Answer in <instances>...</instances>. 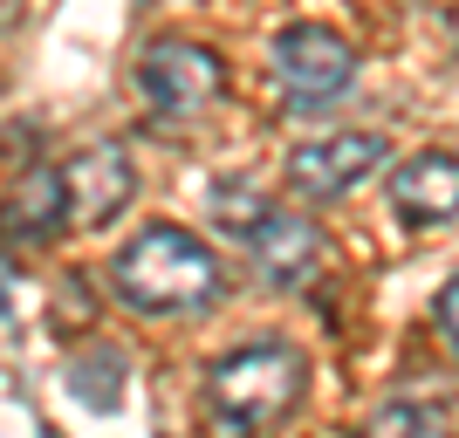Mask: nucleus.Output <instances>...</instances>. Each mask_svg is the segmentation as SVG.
Returning a JSON list of instances; mask_svg holds the SVG:
<instances>
[{"instance_id":"f257e3e1","label":"nucleus","mask_w":459,"mask_h":438,"mask_svg":"<svg viewBox=\"0 0 459 438\" xmlns=\"http://www.w3.org/2000/svg\"><path fill=\"white\" fill-rule=\"evenodd\" d=\"M110 295L137 315H192L220 295V261L186 227H137L110 261Z\"/></svg>"},{"instance_id":"f03ea898","label":"nucleus","mask_w":459,"mask_h":438,"mask_svg":"<svg viewBox=\"0 0 459 438\" xmlns=\"http://www.w3.org/2000/svg\"><path fill=\"white\" fill-rule=\"evenodd\" d=\"M308 363L295 343H247L206 377V438H268L302 404Z\"/></svg>"},{"instance_id":"7ed1b4c3","label":"nucleus","mask_w":459,"mask_h":438,"mask_svg":"<svg viewBox=\"0 0 459 438\" xmlns=\"http://www.w3.org/2000/svg\"><path fill=\"white\" fill-rule=\"evenodd\" d=\"M274 76H281L295 110H316V103H336V96L357 82V48H350L336 28L295 21V28L274 35Z\"/></svg>"},{"instance_id":"20e7f679","label":"nucleus","mask_w":459,"mask_h":438,"mask_svg":"<svg viewBox=\"0 0 459 438\" xmlns=\"http://www.w3.org/2000/svg\"><path fill=\"white\" fill-rule=\"evenodd\" d=\"M220 90H227V69H220V56L199 48V41H152L144 62H137V96H144L158 116H172V124L212 110Z\"/></svg>"},{"instance_id":"39448f33","label":"nucleus","mask_w":459,"mask_h":438,"mask_svg":"<svg viewBox=\"0 0 459 438\" xmlns=\"http://www.w3.org/2000/svg\"><path fill=\"white\" fill-rule=\"evenodd\" d=\"M56 172H62V227H110L137 199V165L124 144H82Z\"/></svg>"},{"instance_id":"423d86ee","label":"nucleus","mask_w":459,"mask_h":438,"mask_svg":"<svg viewBox=\"0 0 459 438\" xmlns=\"http://www.w3.org/2000/svg\"><path fill=\"white\" fill-rule=\"evenodd\" d=\"M377 165H384L377 131H336V137H316L302 151H288V185L302 192V199H343V192H357Z\"/></svg>"},{"instance_id":"0eeeda50","label":"nucleus","mask_w":459,"mask_h":438,"mask_svg":"<svg viewBox=\"0 0 459 438\" xmlns=\"http://www.w3.org/2000/svg\"><path fill=\"white\" fill-rule=\"evenodd\" d=\"M240 247H247L254 274L268 288H302V281H316V267H323V233H316V219L281 212V206L261 212V227H254Z\"/></svg>"},{"instance_id":"6e6552de","label":"nucleus","mask_w":459,"mask_h":438,"mask_svg":"<svg viewBox=\"0 0 459 438\" xmlns=\"http://www.w3.org/2000/svg\"><path fill=\"white\" fill-rule=\"evenodd\" d=\"M391 206L404 227H453L459 219V158L453 151H419L391 165Z\"/></svg>"},{"instance_id":"1a4fd4ad","label":"nucleus","mask_w":459,"mask_h":438,"mask_svg":"<svg viewBox=\"0 0 459 438\" xmlns=\"http://www.w3.org/2000/svg\"><path fill=\"white\" fill-rule=\"evenodd\" d=\"M7 219H14V233H56L62 227V172H35L14 192Z\"/></svg>"},{"instance_id":"9d476101","label":"nucleus","mask_w":459,"mask_h":438,"mask_svg":"<svg viewBox=\"0 0 459 438\" xmlns=\"http://www.w3.org/2000/svg\"><path fill=\"white\" fill-rule=\"evenodd\" d=\"M364 438H446V418L432 411V404L398 398V404H384V411H370Z\"/></svg>"},{"instance_id":"9b49d317","label":"nucleus","mask_w":459,"mask_h":438,"mask_svg":"<svg viewBox=\"0 0 459 438\" xmlns=\"http://www.w3.org/2000/svg\"><path fill=\"white\" fill-rule=\"evenodd\" d=\"M261 212H268V199H261L254 185H220L212 192V219H220L233 240H247V233L261 227Z\"/></svg>"},{"instance_id":"f8f14e48","label":"nucleus","mask_w":459,"mask_h":438,"mask_svg":"<svg viewBox=\"0 0 459 438\" xmlns=\"http://www.w3.org/2000/svg\"><path fill=\"white\" fill-rule=\"evenodd\" d=\"M439 329H446V343L459 349V281H446V295H439Z\"/></svg>"},{"instance_id":"ddd939ff","label":"nucleus","mask_w":459,"mask_h":438,"mask_svg":"<svg viewBox=\"0 0 459 438\" xmlns=\"http://www.w3.org/2000/svg\"><path fill=\"white\" fill-rule=\"evenodd\" d=\"M453 41H459V7H453Z\"/></svg>"}]
</instances>
